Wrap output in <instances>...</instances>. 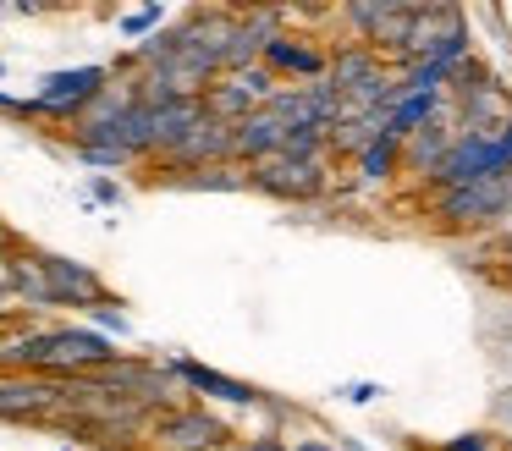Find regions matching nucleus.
<instances>
[{
  "instance_id": "nucleus-1",
  "label": "nucleus",
  "mask_w": 512,
  "mask_h": 451,
  "mask_svg": "<svg viewBox=\"0 0 512 451\" xmlns=\"http://www.w3.org/2000/svg\"><path fill=\"white\" fill-rule=\"evenodd\" d=\"M490 176H512V116L496 132H452L441 165L424 182H430V193H446V187L490 182Z\"/></svg>"
},
{
  "instance_id": "nucleus-2",
  "label": "nucleus",
  "mask_w": 512,
  "mask_h": 451,
  "mask_svg": "<svg viewBox=\"0 0 512 451\" xmlns=\"http://www.w3.org/2000/svg\"><path fill=\"white\" fill-rule=\"evenodd\" d=\"M430 215L446 231H485L501 226L512 215V176H490V182H468V187H446L430 193Z\"/></svg>"
},
{
  "instance_id": "nucleus-3",
  "label": "nucleus",
  "mask_w": 512,
  "mask_h": 451,
  "mask_svg": "<svg viewBox=\"0 0 512 451\" xmlns=\"http://www.w3.org/2000/svg\"><path fill=\"white\" fill-rule=\"evenodd\" d=\"M105 88H111V66H67V72H50V77H39L34 99H28V116L72 127Z\"/></svg>"
},
{
  "instance_id": "nucleus-4",
  "label": "nucleus",
  "mask_w": 512,
  "mask_h": 451,
  "mask_svg": "<svg viewBox=\"0 0 512 451\" xmlns=\"http://www.w3.org/2000/svg\"><path fill=\"white\" fill-rule=\"evenodd\" d=\"M149 440H155L160 451H226L232 446V429H226V418H215L210 407L171 402L166 413L149 418Z\"/></svg>"
},
{
  "instance_id": "nucleus-5",
  "label": "nucleus",
  "mask_w": 512,
  "mask_h": 451,
  "mask_svg": "<svg viewBox=\"0 0 512 451\" xmlns=\"http://www.w3.org/2000/svg\"><path fill=\"white\" fill-rule=\"evenodd\" d=\"M248 187L281 204H309L331 187V160H287V154H270V160L248 165Z\"/></svg>"
},
{
  "instance_id": "nucleus-6",
  "label": "nucleus",
  "mask_w": 512,
  "mask_h": 451,
  "mask_svg": "<svg viewBox=\"0 0 512 451\" xmlns=\"http://www.w3.org/2000/svg\"><path fill=\"white\" fill-rule=\"evenodd\" d=\"M72 402V380L50 374H0V424H45Z\"/></svg>"
},
{
  "instance_id": "nucleus-7",
  "label": "nucleus",
  "mask_w": 512,
  "mask_h": 451,
  "mask_svg": "<svg viewBox=\"0 0 512 451\" xmlns=\"http://www.w3.org/2000/svg\"><path fill=\"white\" fill-rule=\"evenodd\" d=\"M28 259H34V270L45 275L50 303L56 308H100V303H111L100 270H89L83 259H67V253H50V248H28Z\"/></svg>"
},
{
  "instance_id": "nucleus-8",
  "label": "nucleus",
  "mask_w": 512,
  "mask_h": 451,
  "mask_svg": "<svg viewBox=\"0 0 512 451\" xmlns=\"http://www.w3.org/2000/svg\"><path fill=\"white\" fill-rule=\"evenodd\" d=\"M276 77L265 72V66H243V72H221L210 88L199 94V105H204V116H215V121H226V127H237V121L248 116V110H259L270 94H276Z\"/></svg>"
},
{
  "instance_id": "nucleus-9",
  "label": "nucleus",
  "mask_w": 512,
  "mask_h": 451,
  "mask_svg": "<svg viewBox=\"0 0 512 451\" xmlns=\"http://www.w3.org/2000/svg\"><path fill=\"white\" fill-rule=\"evenodd\" d=\"M160 369L171 374V385H188L193 396H204V402L265 407V391H259L254 380H237V374H221V369H210V363H199V358H171V363H160Z\"/></svg>"
},
{
  "instance_id": "nucleus-10",
  "label": "nucleus",
  "mask_w": 512,
  "mask_h": 451,
  "mask_svg": "<svg viewBox=\"0 0 512 451\" xmlns=\"http://www.w3.org/2000/svg\"><path fill=\"white\" fill-rule=\"evenodd\" d=\"M199 165H232V127L215 116H199L166 154H160V171H199Z\"/></svg>"
},
{
  "instance_id": "nucleus-11",
  "label": "nucleus",
  "mask_w": 512,
  "mask_h": 451,
  "mask_svg": "<svg viewBox=\"0 0 512 451\" xmlns=\"http://www.w3.org/2000/svg\"><path fill=\"white\" fill-rule=\"evenodd\" d=\"M325 61H331V50L314 39H303V33H276V39L265 44V55H259V66H265L276 83H320L325 77Z\"/></svg>"
},
{
  "instance_id": "nucleus-12",
  "label": "nucleus",
  "mask_w": 512,
  "mask_h": 451,
  "mask_svg": "<svg viewBox=\"0 0 512 451\" xmlns=\"http://www.w3.org/2000/svg\"><path fill=\"white\" fill-rule=\"evenodd\" d=\"M380 77H391V72H386V61H380V55L369 50V44H353V39L336 44L331 61H325V83H331L336 94H342V105H347L353 94H364L369 83H380Z\"/></svg>"
},
{
  "instance_id": "nucleus-13",
  "label": "nucleus",
  "mask_w": 512,
  "mask_h": 451,
  "mask_svg": "<svg viewBox=\"0 0 512 451\" xmlns=\"http://www.w3.org/2000/svg\"><path fill=\"white\" fill-rule=\"evenodd\" d=\"M281 143H287V121H281L276 110L259 105L232 127V160L237 165H259V160H270V154H281Z\"/></svg>"
},
{
  "instance_id": "nucleus-14",
  "label": "nucleus",
  "mask_w": 512,
  "mask_h": 451,
  "mask_svg": "<svg viewBox=\"0 0 512 451\" xmlns=\"http://www.w3.org/2000/svg\"><path fill=\"white\" fill-rule=\"evenodd\" d=\"M149 187H171V193H243L248 165H199V171H160L149 176Z\"/></svg>"
},
{
  "instance_id": "nucleus-15",
  "label": "nucleus",
  "mask_w": 512,
  "mask_h": 451,
  "mask_svg": "<svg viewBox=\"0 0 512 451\" xmlns=\"http://www.w3.org/2000/svg\"><path fill=\"white\" fill-rule=\"evenodd\" d=\"M452 121L446 116H435V121H424L419 132H408L402 138V171H419V176H430L435 165H441V154H446V143H452Z\"/></svg>"
},
{
  "instance_id": "nucleus-16",
  "label": "nucleus",
  "mask_w": 512,
  "mask_h": 451,
  "mask_svg": "<svg viewBox=\"0 0 512 451\" xmlns=\"http://www.w3.org/2000/svg\"><path fill=\"white\" fill-rule=\"evenodd\" d=\"M446 116V88H424V94H402L397 105L386 110V138H408V132H419L424 121Z\"/></svg>"
},
{
  "instance_id": "nucleus-17",
  "label": "nucleus",
  "mask_w": 512,
  "mask_h": 451,
  "mask_svg": "<svg viewBox=\"0 0 512 451\" xmlns=\"http://www.w3.org/2000/svg\"><path fill=\"white\" fill-rule=\"evenodd\" d=\"M358 176H364L369 187H375V182H391V176H402V143L380 132V138L369 143L364 154H358Z\"/></svg>"
},
{
  "instance_id": "nucleus-18",
  "label": "nucleus",
  "mask_w": 512,
  "mask_h": 451,
  "mask_svg": "<svg viewBox=\"0 0 512 451\" xmlns=\"http://www.w3.org/2000/svg\"><path fill=\"white\" fill-rule=\"evenodd\" d=\"M281 154H287V160H331V149H325V132H287Z\"/></svg>"
},
{
  "instance_id": "nucleus-19",
  "label": "nucleus",
  "mask_w": 512,
  "mask_h": 451,
  "mask_svg": "<svg viewBox=\"0 0 512 451\" xmlns=\"http://www.w3.org/2000/svg\"><path fill=\"white\" fill-rule=\"evenodd\" d=\"M160 22H166V6H138V11H127V17H122V33L144 44L149 33H160Z\"/></svg>"
},
{
  "instance_id": "nucleus-20",
  "label": "nucleus",
  "mask_w": 512,
  "mask_h": 451,
  "mask_svg": "<svg viewBox=\"0 0 512 451\" xmlns=\"http://www.w3.org/2000/svg\"><path fill=\"white\" fill-rule=\"evenodd\" d=\"M89 314H94V330H100V336H127V314H122V297H111V303L89 308Z\"/></svg>"
},
{
  "instance_id": "nucleus-21",
  "label": "nucleus",
  "mask_w": 512,
  "mask_h": 451,
  "mask_svg": "<svg viewBox=\"0 0 512 451\" xmlns=\"http://www.w3.org/2000/svg\"><path fill=\"white\" fill-rule=\"evenodd\" d=\"M441 451H501L496 435H485V429H468V435H452Z\"/></svg>"
},
{
  "instance_id": "nucleus-22",
  "label": "nucleus",
  "mask_w": 512,
  "mask_h": 451,
  "mask_svg": "<svg viewBox=\"0 0 512 451\" xmlns=\"http://www.w3.org/2000/svg\"><path fill=\"white\" fill-rule=\"evenodd\" d=\"M89 204H122V187H116L111 176H94V182H89Z\"/></svg>"
},
{
  "instance_id": "nucleus-23",
  "label": "nucleus",
  "mask_w": 512,
  "mask_h": 451,
  "mask_svg": "<svg viewBox=\"0 0 512 451\" xmlns=\"http://www.w3.org/2000/svg\"><path fill=\"white\" fill-rule=\"evenodd\" d=\"M380 396V385L375 380H353V385H342V402H375Z\"/></svg>"
},
{
  "instance_id": "nucleus-24",
  "label": "nucleus",
  "mask_w": 512,
  "mask_h": 451,
  "mask_svg": "<svg viewBox=\"0 0 512 451\" xmlns=\"http://www.w3.org/2000/svg\"><path fill=\"white\" fill-rule=\"evenodd\" d=\"M17 253H23V237H17V231H6V226H0V264H12Z\"/></svg>"
},
{
  "instance_id": "nucleus-25",
  "label": "nucleus",
  "mask_w": 512,
  "mask_h": 451,
  "mask_svg": "<svg viewBox=\"0 0 512 451\" xmlns=\"http://www.w3.org/2000/svg\"><path fill=\"white\" fill-rule=\"evenodd\" d=\"M226 451H292V446H281V440H248V446H226Z\"/></svg>"
},
{
  "instance_id": "nucleus-26",
  "label": "nucleus",
  "mask_w": 512,
  "mask_h": 451,
  "mask_svg": "<svg viewBox=\"0 0 512 451\" xmlns=\"http://www.w3.org/2000/svg\"><path fill=\"white\" fill-rule=\"evenodd\" d=\"M292 451H331L325 440H303V446H292Z\"/></svg>"
}]
</instances>
